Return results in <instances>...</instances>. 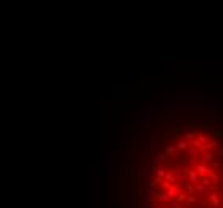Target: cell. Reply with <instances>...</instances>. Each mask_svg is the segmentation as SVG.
Segmentation results:
<instances>
[{
  "label": "cell",
  "mask_w": 223,
  "mask_h": 208,
  "mask_svg": "<svg viewBox=\"0 0 223 208\" xmlns=\"http://www.w3.org/2000/svg\"><path fill=\"white\" fill-rule=\"evenodd\" d=\"M199 181H201V184H202V186H206V187L212 186V183H210V178H199Z\"/></svg>",
  "instance_id": "cell-10"
},
{
  "label": "cell",
  "mask_w": 223,
  "mask_h": 208,
  "mask_svg": "<svg viewBox=\"0 0 223 208\" xmlns=\"http://www.w3.org/2000/svg\"><path fill=\"white\" fill-rule=\"evenodd\" d=\"M194 203H199V198L196 195H188L186 197V206H191Z\"/></svg>",
  "instance_id": "cell-7"
},
{
  "label": "cell",
  "mask_w": 223,
  "mask_h": 208,
  "mask_svg": "<svg viewBox=\"0 0 223 208\" xmlns=\"http://www.w3.org/2000/svg\"><path fill=\"white\" fill-rule=\"evenodd\" d=\"M186 176H188V179H190V183L191 184H196V183H199V175L194 171V170H190V171L186 173Z\"/></svg>",
  "instance_id": "cell-4"
},
{
  "label": "cell",
  "mask_w": 223,
  "mask_h": 208,
  "mask_svg": "<svg viewBox=\"0 0 223 208\" xmlns=\"http://www.w3.org/2000/svg\"><path fill=\"white\" fill-rule=\"evenodd\" d=\"M188 147V141H180L178 143V149H186Z\"/></svg>",
  "instance_id": "cell-13"
},
{
  "label": "cell",
  "mask_w": 223,
  "mask_h": 208,
  "mask_svg": "<svg viewBox=\"0 0 223 208\" xmlns=\"http://www.w3.org/2000/svg\"><path fill=\"white\" fill-rule=\"evenodd\" d=\"M199 155L202 157L204 163H206V162H212V160H213V154H212V152H207V150H204V152L199 154Z\"/></svg>",
  "instance_id": "cell-6"
},
{
  "label": "cell",
  "mask_w": 223,
  "mask_h": 208,
  "mask_svg": "<svg viewBox=\"0 0 223 208\" xmlns=\"http://www.w3.org/2000/svg\"><path fill=\"white\" fill-rule=\"evenodd\" d=\"M207 198H209V203H210L213 208H220L221 200H220V195H218L217 192H210V194H207Z\"/></svg>",
  "instance_id": "cell-1"
},
{
  "label": "cell",
  "mask_w": 223,
  "mask_h": 208,
  "mask_svg": "<svg viewBox=\"0 0 223 208\" xmlns=\"http://www.w3.org/2000/svg\"><path fill=\"white\" fill-rule=\"evenodd\" d=\"M164 178L167 179V181H170V183H176V178H175V173L173 171H169V173H165Z\"/></svg>",
  "instance_id": "cell-8"
},
{
  "label": "cell",
  "mask_w": 223,
  "mask_h": 208,
  "mask_svg": "<svg viewBox=\"0 0 223 208\" xmlns=\"http://www.w3.org/2000/svg\"><path fill=\"white\" fill-rule=\"evenodd\" d=\"M181 186H185V187H186V191H188L190 194H194V192H196V191H194V184H191V183H186V181H183V183H181Z\"/></svg>",
  "instance_id": "cell-9"
},
{
  "label": "cell",
  "mask_w": 223,
  "mask_h": 208,
  "mask_svg": "<svg viewBox=\"0 0 223 208\" xmlns=\"http://www.w3.org/2000/svg\"><path fill=\"white\" fill-rule=\"evenodd\" d=\"M199 154H201V152H199V150H198V149H191V150H190V155H191V158H190V162H191V163H194V165H196V160H198Z\"/></svg>",
  "instance_id": "cell-5"
},
{
  "label": "cell",
  "mask_w": 223,
  "mask_h": 208,
  "mask_svg": "<svg viewBox=\"0 0 223 208\" xmlns=\"http://www.w3.org/2000/svg\"><path fill=\"white\" fill-rule=\"evenodd\" d=\"M217 155L223 158V147H218V150H217Z\"/></svg>",
  "instance_id": "cell-14"
},
{
  "label": "cell",
  "mask_w": 223,
  "mask_h": 208,
  "mask_svg": "<svg viewBox=\"0 0 223 208\" xmlns=\"http://www.w3.org/2000/svg\"><path fill=\"white\" fill-rule=\"evenodd\" d=\"M167 205H169L170 208H181V203H178L176 200H170V202L167 203Z\"/></svg>",
  "instance_id": "cell-12"
},
{
  "label": "cell",
  "mask_w": 223,
  "mask_h": 208,
  "mask_svg": "<svg viewBox=\"0 0 223 208\" xmlns=\"http://www.w3.org/2000/svg\"><path fill=\"white\" fill-rule=\"evenodd\" d=\"M207 165L206 163H196V167H194V171H196L198 175H199V178H202L204 175L207 173Z\"/></svg>",
  "instance_id": "cell-3"
},
{
  "label": "cell",
  "mask_w": 223,
  "mask_h": 208,
  "mask_svg": "<svg viewBox=\"0 0 223 208\" xmlns=\"http://www.w3.org/2000/svg\"><path fill=\"white\" fill-rule=\"evenodd\" d=\"M206 176H209V178H210V183H212V186H218L220 179H221V176H220V175H217V173H215V170H212V168H207V173H206Z\"/></svg>",
  "instance_id": "cell-2"
},
{
  "label": "cell",
  "mask_w": 223,
  "mask_h": 208,
  "mask_svg": "<svg viewBox=\"0 0 223 208\" xmlns=\"http://www.w3.org/2000/svg\"><path fill=\"white\" fill-rule=\"evenodd\" d=\"M186 197H188V194H178V195H176V202H178V203H181V202H185V200H186Z\"/></svg>",
  "instance_id": "cell-11"
},
{
  "label": "cell",
  "mask_w": 223,
  "mask_h": 208,
  "mask_svg": "<svg viewBox=\"0 0 223 208\" xmlns=\"http://www.w3.org/2000/svg\"><path fill=\"white\" fill-rule=\"evenodd\" d=\"M220 208H223V205H220Z\"/></svg>",
  "instance_id": "cell-15"
}]
</instances>
